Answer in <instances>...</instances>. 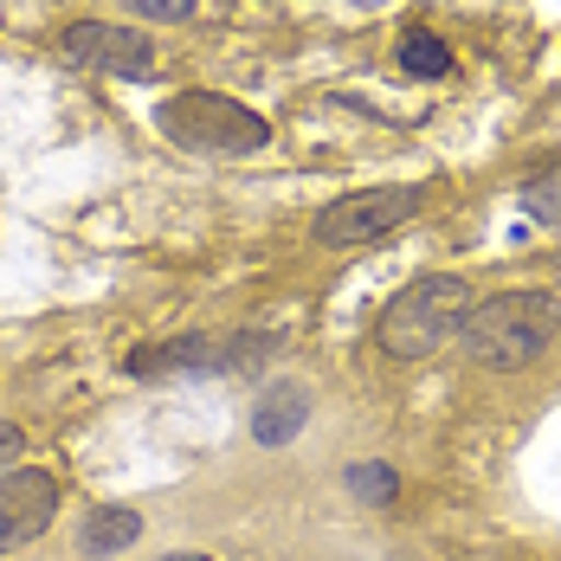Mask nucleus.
<instances>
[{"instance_id":"423d86ee","label":"nucleus","mask_w":561,"mask_h":561,"mask_svg":"<svg viewBox=\"0 0 561 561\" xmlns=\"http://www.w3.org/2000/svg\"><path fill=\"white\" fill-rule=\"evenodd\" d=\"M58 516V478L53 471H7L0 478V556L7 549H26L53 529Z\"/></svg>"},{"instance_id":"1a4fd4ad","label":"nucleus","mask_w":561,"mask_h":561,"mask_svg":"<svg viewBox=\"0 0 561 561\" xmlns=\"http://www.w3.org/2000/svg\"><path fill=\"white\" fill-rule=\"evenodd\" d=\"M136 536H142V516H136V510H98V516L78 529V549H84V556H123Z\"/></svg>"},{"instance_id":"0eeeda50","label":"nucleus","mask_w":561,"mask_h":561,"mask_svg":"<svg viewBox=\"0 0 561 561\" xmlns=\"http://www.w3.org/2000/svg\"><path fill=\"white\" fill-rule=\"evenodd\" d=\"M252 348L265 355L272 336H181V342H162V348H142L129 355V375H201V368H245Z\"/></svg>"},{"instance_id":"f03ea898","label":"nucleus","mask_w":561,"mask_h":561,"mask_svg":"<svg viewBox=\"0 0 561 561\" xmlns=\"http://www.w3.org/2000/svg\"><path fill=\"white\" fill-rule=\"evenodd\" d=\"M471 304H478V297H471V284L451 278V272L413 278L388 310H381L375 342H381V355H393V362H420V355H433L439 342H451L458 330H465Z\"/></svg>"},{"instance_id":"20e7f679","label":"nucleus","mask_w":561,"mask_h":561,"mask_svg":"<svg viewBox=\"0 0 561 561\" xmlns=\"http://www.w3.org/2000/svg\"><path fill=\"white\" fill-rule=\"evenodd\" d=\"M420 214V187H368V194H342L317 214V239L323 245H368L388 239L393 226Z\"/></svg>"},{"instance_id":"9b49d317","label":"nucleus","mask_w":561,"mask_h":561,"mask_svg":"<svg viewBox=\"0 0 561 561\" xmlns=\"http://www.w3.org/2000/svg\"><path fill=\"white\" fill-rule=\"evenodd\" d=\"M523 214L542 226H561V162L542 169L536 181H523Z\"/></svg>"},{"instance_id":"f257e3e1","label":"nucleus","mask_w":561,"mask_h":561,"mask_svg":"<svg viewBox=\"0 0 561 561\" xmlns=\"http://www.w3.org/2000/svg\"><path fill=\"white\" fill-rule=\"evenodd\" d=\"M556 323H561V304L549 290H497V297L471 304L458 336H465V355L478 368H529L549 348Z\"/></svg>"},{"instance_id":"2eb2a0df","label":"nucleus","mask_w":561,"mask_h":561,"mask_svg":"<svg viewBox=\"0 0 561 561\" xmlns=\"http://www.w3.org/2000/svg\"><path fill=\"white\" fill-rule=\"evenodd\" d=\"M162 561H214V556H194V549H181V556H162Z\"/></svg>"},{"instance_id":"7ed1b4c3","label":"nucleus","mask_w":561,"mask_h":561,"mask_svg":"<svg viewBox=\"0 0 561 561\" xmlns=\"http://www.w3.org/2000/svg\"><path fill=\"white\" fill-rule=\"evenodd\" d=\"M156 129L194 149V156H259L272 142V123L259 111H245L239 98H220V91H181L156 111Z\"/></svg>"},{"instance_id":"ddd939ff","label":"nucleus","mask_w":561,"mask_h":561,"mask_svg":"<svg viewBox=\"0 0 561 561\" xmlns=\"http://www.w3.org/2000/svg\"><path fill=\"white\" fill-rule=\"evenodd\" d=\"M142 20H169V26H181V20H194V0H129Z\"/></svg>"},{"instance_id":"6e6552de","label":"nucleus","mask_w":561,"mask_h":561,"mask_svg":"<svg viewBox=\"0 0 561 561\" xmlns=\"http://www.w3.org/2000/svg\"><path fill=\"white\" fill-rule=\"evenodd\" d=\"M304 426H310V388L278 381V388L259 393V413H252V439L259 446H290Z\"/></svg>"},{"instance_id":"f8f14e48","label":"nucleus","mask_w":561,"mask_h":561,"mask_svg":"<svg viewBox=\"0 0 561 561\" xmlns=\"http://www.w3.org/2000/svg\"><path fill=\"white\" fill-rule=\"evenodd\" d=\"M348 491L355 497H368L375 510H388L400 497V478H393L388 465H375V458H362V465H348Z\"/></svg>"},{"instance_id":"4468645a","label":"nucleus","mask_w":561,"mask_h":561,"mask_svg":"<svg viewBox=\"0 0 561 561\" xmlns=\"http://www.w3.org/2000/svg\"><path fill=\"white\" fill-rule=\"evenodd\" d=\"M26 446V433L13 426V420H0V458H13V451Z\"/></svg>"},{"instance_id":"9d476101","label":"nucleus","mask_w":561,"mask_h":561,"mask_svg":"<svg viewBox=\"0 0 561 561\" xmlns=\"http://www.w3.org/2000/svg\"><path fill=\"white\" fill-rule=\"evenodd\" d=\"M400 65H407L413 78H446L451 53H446V39H439V33H407V39H400Z\"/></svg>"},{"instance_id":"39448f33","label":"nucleus","mask_w":561,"mask_h":561,"mask_svg":"<svg viewBox=\"0 0 561 561\" xmlns=\"http://www.w3.org/2000/svg\"><path fill=\"white\" fill-rule=\"evenodd\" d=\"M58 46L84 71H111V78H149L156 71V46L129 26H111V20H71Z\"/></svg>"}]
</instances>
